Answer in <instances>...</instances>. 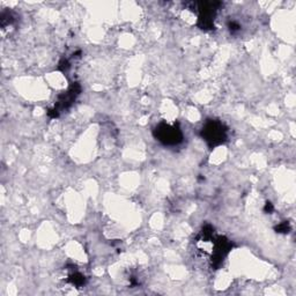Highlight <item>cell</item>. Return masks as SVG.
I'll use <instances>...</instances> for the list:
<instances>
[{"label": "cell", "mask_w": 296, "mask_h": 296, "mask_svg": "<svg viewBox=\"0 0 296 296\" xmlns=\"http://www.w3.org/2000/svg\"><path fill=\"white\" fill-rule=\"evenodd\" d=\"M159 138L161 141H163L164 144H177L181 140L182 135L176 128H170V126H162L159 128Z\"/></svg>", "instance_id": "cell-1"}, {"label": "cell", "mask_w": 296, "mask_h": 296, "mask_svg": "<svg viewBox=\"0 0 296 296\" xmlns=\"http://www.w3.org/2000/svg\"><path fill=\"white\" fill-rule=\"evenodd\" d=\"M205 136L206 139L210 140L213 144L220 143L221 139L225 138V130L222 129L220 124L218 123H212L208 124L207 128L205 130Z\"/></svg>", "instance_id": "cell-2"}]
</instances>
